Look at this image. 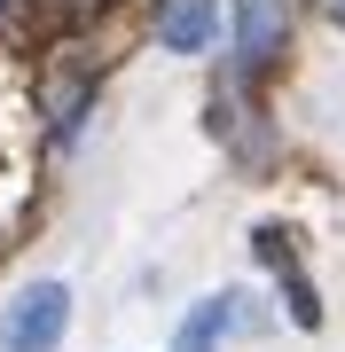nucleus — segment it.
Segmentation results:
<instances>
[{
    "instance_id": "1",
    "label": "nucleus",
    "mask_w": 345,
    "mask_h": 352,
    "mask_svg": "<svg viewBox=\"0 0 345 352\" xmlns=\"http://www.w3.org/2000/svg\"><path fill=\"white\" fill-rule=\"evenodd\" d=\"M63 321H71V289L63 282H32L8 305V321H0V344L8 352H55L63 344Z\"/></svg>"
},
{
    "instance_id": "6",
    "label": "nucleus",
    "mask_w": 345,
    "mask_h": 352,
    "mask_svg": "<svg viewBox=\"0 0 345 352\" xmlns=\"http://www.w3.org/2000/svg\"><path fill=\"white\" fill-rule=\"evenodd\" d=\"M337 8H345V0H337Z\"/></svg>"
},
{
    "instance_id": "2",
    "label": "nucleus",
    "mask_w": 345,
    "mask_h": 352,
    "mask_svg": "<svg viewBox=\"0 0 345 352\" xmlns=\"http://www.w3.org/2000/svg\"><path fill=\"white\" fill-rule=\"evenodd\" d=\"M291 16H298V0H236V55L243 63H275V47L291 39Z\"/></svg>"
},
{
    "instance_id": "4",
    "label": "nucleus",
    "mask_w": 345,
    "mask_h": 352,
    "mask_svg": "<svg viewBox=\"0 0 345 352\" xmlns=\"http://www.w3.org/2000/svg\"><path fill=\"white\" fill-rule=\"evenodd\" d=\"M228 329H236V305H228V298H205L189 321H180V344H173V352H220Z\"/></svg>"
},
{
    "instance_id": "3",
    "label": "nucleus",
    "mask_w": 345,
    "mask_h": 352,
    "mask_svg": "<svg viewBox=\"0 0 345 352\" xmlns=\"http://www.w3.org/2000/svg\"><path fill=\"white\" fill-rule=\"evenodd\" d=\"M212 32H220V8H212V0H165V8H157V39L180 47V55H205Z\"/></svg>"
},
{
    "instance_id": "5",
    "label": "nucleus",
    "mask_w": 345,
    "mask_h": 352,
    "mask_svg": "<svg viewBox=\"0 0 345 352\" xmlns=\"http://www.w3.org/2000/svg\"><path fill=\"white\" fill-rule=\"evenodd\" d=\"M259 258H267V266H282V282H291V314L314 329V321H322V305H314V289L298 282V266H291V251H282V235H275V227H259Z\"/></svg>"
}]
</instances>
